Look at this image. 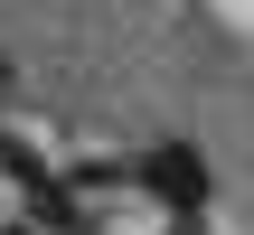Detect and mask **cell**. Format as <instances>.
Masks as SVG:
<instances>
[{"instance_id": "cell-2", "label": "cell", "mask_w": 254, "mask_h": 235, "mask_svg": "<svg viewBox=\"0 0 254 235\" xmlns=\"http://www.w3.org/2000/svg\"><path fill=\"white\" fill-rule=\"evenodd\" d=\"M0 179H9V188H28V198H38V188H57V179H47V160H38L28 141H0Z\"/></svg>"}, {"instance_id": "cell-3", "label": "cell", "mask_w": 254, "mask_h": 235, "mask_svg": "<svg viewBox=\"0 0 254 235\" xmlns=\"http://www.w3.org/2000/svg\"><path fill=\"white\" fill-rule=\"evenodd\" d=\"M0 235H28V226H0Z\"/></svg>"}, {"instance_id": "cell-1", "label": "cell", "mask_w": 254, "mask_h": 235, "mask_svg": "<svg viewBox=\"0 0 254 235\" xmlns=\"http://www.w3.org/2000/svg\"><path fill=\"white\" fill-rule=\"evenodd\" d=\"M141 188H151V198H170V217H198V207L217 198V179H207V160H198L189 141H160V151L141 160Z\"/></svg>"}, {"instance_id": "cell-4", "label": "cell", "mask_w": 254, "mask_h": 235, "mask_svg": "<svg viewBox=\"0 0 254 235\" xmlns=\"http://www.w3.org/2000/svg\"><path fill=\"white\" fill-rule=\"evenodd\" d=\"M75 235H94V226H75Z\"/></svg>"}]
</instances>
